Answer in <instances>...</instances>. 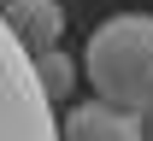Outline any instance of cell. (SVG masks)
<instances>
[{"label":"cell","mask_w":153,"mask_h":141,"mask_svg":"<svg viewBox=\"0 0 153 141\" xmlns=\"http://www.w3.org/2000/svg\"><path fill=\"white\" fill-rule=\"evenodd\" d=\"M82 77L112 106H130V112L153 106V18L118 12V18L94 24L82 47Z\"/></svg>","instance_id":"cell-1"},{"label":"cell","mask_w":153,"mask_h":141,"mask_svg":"<svg viewBox=\"0 0 153 141\" xmlns=\"http://www.w3.org/2000/svg\"><path fill=\"white\" fill-rule=\"evenodd\" d=\"M0 141H65L53 100L36 77V59L6 30V18H0Z\"/></svg>","instance_id":"cell-2"},{"label":"cell","mask_w":153,"mask_h":141,"mask_svg":"<svg viewBox=\"0 0 153 141\" xmlns=\"http://www.w3.org/2000/svg\"><path fill=\"white\" fill-rule=\"evenodd\" d=\"M59 135L65 141H141V123H135L130 106H112V100H88V106H76L71 118L59 123Z\"/></svg>","instance_id":"cell-3"},{"label":"cell","mask_w":153,"mask_h":141,"mask_svg":"<svg viewBox=\"0 0 153 141\" xmlns=\"http://www.w3.org/2000/svg\"><path fill=\"white\" fill-rule=\"evenodd\" d=\"M0 18H6V30H12L30 53H47V47H59V35H65V6H59V0H6Z\"/></svg>","instance_id":"cell-4"},{"label":"cell","mask_w":153,"mask_h":141,"mask_svg":"<svg viewBox=\"0 0 153 141\" xmlns=\"http://www.w3.org/2000/svg\"><path fill=\"white\" fill-rule=\"evenodd\" d=\"M36 59V77H41V88H47V100L53 106H65L71 100V88H76V65L59 53V47H47V53H30Z\"/></svg>","instance_id":"cell-5"}]
</instances>
